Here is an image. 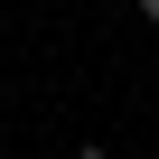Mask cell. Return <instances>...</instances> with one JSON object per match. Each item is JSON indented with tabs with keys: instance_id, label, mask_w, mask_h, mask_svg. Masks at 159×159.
Instances as JSON below:
<instances>
[{
	"instance_id": "7a4b0ae2",
	"label": "cell",
	"mask_w": 159,
	"mask_h": 159,
	"mask_svg": "<svg viewBox=\"0 0 159 159\" xmlns=\"http://www.w3.org/2000/svg\"><path fill=\"white\" fill-rule=\"evenodd\" d=\"M140 19H150V28H159V0H140Z\"/></svg>"
},
{
	"instance_id": "6da1fadb",
	"label": "cell",
	"mask_w": 159,
	"mask_h": 159,
	"mask_svg": "<svg viewBox=\"0 0 159 159\" xmlns=\"http://www.w3.org/2000/svg\"><path fill=\"white\" fill-rule=\"evenodd\" d=\"M75 159H112V150H103V140H84V150H75Z\"/></svg>"
}]
</instances>
